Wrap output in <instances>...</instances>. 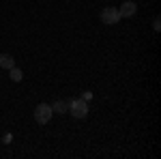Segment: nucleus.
<instances>
[{
  "instance_id": "3",
  "label": "nucleus",
  "mask_w": 161,
  "mask_h": 159,
  "mask_svg": "<svg viewBox=\"0 0 161 159\" xmlns=\"http://www.w3.org/2000/svg\"><path fill=\"white\" fill-rule=\"evenodd\" d=\"M101 22L103 24H108V26H114V24H118V20H120V15H118V9H114V7H105L103 11H101Z\"/></svg>"
},
{
  "instance_id": "9",
  "label": "nucleus",
  "mask_w": 161,
  "mask_h": 159,
  "mask_svg": "<svg viewBox=\"0 0 161 159\" xmlns=\"http://www.w3.org/2000/svg\"><path fill=\"white\" fill-rule=\"evenodd\" d=\"M92 97V93H90V90H86V93H84V95H82V99H84V101H88V99Z\"/></svg>"
},
{
  "instance_id": "1",
  "label": "nucleus",
  "mask_w": 161,
  "mask_h": 159,
  "mask_svg": "<svg viewBox=\"0 0 161 159\" xmlns=\"http://www.w3.org/2000/svg\"><path fill=\"white\" fill-rule=\"evenodd\" d=\"M69 112H71V116H75V118H86V114H88V103H86L82 97L69 99Z\"/></svg>"
},
{
  "instance_id": "5",
  "label": "nucleus",
  "mask_w": 161,
  "mask_h": 159,
  "mask_svg": "<svg viewBox=\"0 0 161 159\" xmlns=\"http://www.w3.org/2000/svg\"><path fill=\"white\" fill-rule=\"evenodd\" d=\"M11 67H15V58H13L11 54H0V69H11Z\"/></svg>"
},
{
  "instance_id": "2",
  "label": "nucleus",
  "mask_w": 161,
  "mask_h": 159,
  "mask_svg": "<svg viewBox=\"0 0 161 159\" xmlns=\"http://www.w3.org/2000/svg\"><path fill=\"white\" fill-rule=\"evenodd\" d=\"M52 105H47V103H39L37 108H35V121L39 122V125H47V122L52 121Z\"/></svg>"
},
{
  "instance_id": "7",
  "label": "nucleus",
  "mask_w": 161,
  "mask_h": 159,
  "mask_svg": "<svg viewBox=\"0 0 161 159\" xmlns=\"http://www.w3.org/2000/svg\"><path fill=\"white\" fill-rule=\"evenodd\" d=\"M9 77H11L13 82H22L24 71H22V69H17V67H11V69H9Z\"/></svg>"
},
{
  "instance_id": "6",
  "label": "nucleus",
  "mask_w": 161,
  "mask_h": 159,
  "mask_svg": "<svg viewBox=\"0 0 161 159\" xmlns=\"http://www.w3.org/2000/svg\"><path fill=\"white\" fill-rule=\"evenodd\" d=\"M52 112H58V114H64V112H69V101H56V103H52Z\"/></svg>"
},
{
  "instance_id": "8",
  "label": "nucleus",
  "mask_w": 161,
  "mask_h": 159,
  "mask_svg": "<svg viewBox=\"0 0 161 159\" xmlns=\"http://www.w3.org/2000/svg\"><path fill=\"white\" fill-rule=\"evenodd\" d=\"M153 28H155V30H159V28H161V20H159V17H155V22H153Z\"/></svg>"
},
{
  "instance_id": "4",
  "label": "nucleus",
  "mask_w": 161,
  "mask_h": 159,
  "mask_svg": "<svg viewBox=\"0 0 161 159\" xmlns=\"http://www.w3.org/2000/svg\"><path fill=\"white\" fill-rule=\"evenodd\" d=\"M137 11V4L136 2H131V0H127V2H123L120 4V9H118V15L120 17H133Z\"/></svg>"
}]
</instances>
